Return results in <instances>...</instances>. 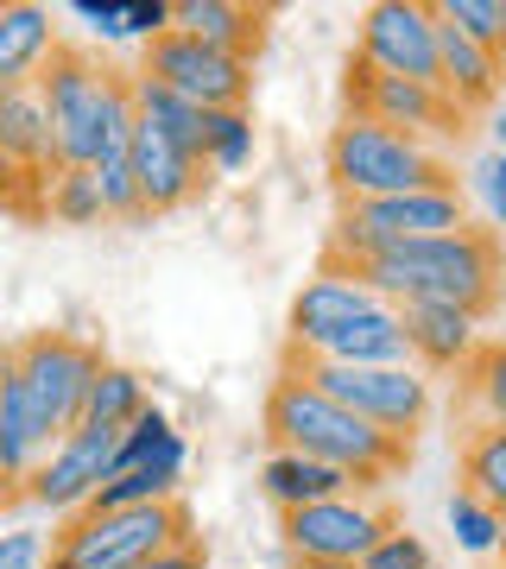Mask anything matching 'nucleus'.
Returning <instances> with one entry per match:
<instances>
[{"mask_svg": "<svg viewBox=\"0 0 506 569\" xmlns=\"http://www.w3.org/2000/svg\"><path fill=\"white\" fill-rule=\"evenodd\" d=\"M361 279L374 284V298L393 310L405 305H456L468 317H487L500 305L506 253L494 241V228H463V234H437V241L386 247L361 266Z\"/></svg>", "mask_w": 506, "mask_h": 569, "instance_id": "obj_1", "label": "nucleus"}, {"mask_svg": "<svg viewBox=\"0 0 506 569\" xmlns=\"http://www.w3.org/2000/svg\"><path fill=\"white\" fill-rule=\"evenodd\" d=\"M266 430H272V443L291 449V456L343 468L361 493L380 488L386 475L405 462V449H411V443H399V437H386V430L361 425V418L343 411L336 399H324L298 367H285L279 380H272V392H266Z\"/></svg>", "mask_w": 506, "mask_h": 569, "instance_id": "obj_2", "label": "nucleus"}, {"mask_svg": "<svg viewBox=\"0 0 506 569\" xmlns=\"http://www.w3.org/2000/svg\"><path fill=\"white\" fill-rule=\"evenodd\" d=\"M324 164L343 203H380V197H405V190H444V183H456L437 146L411 140V133H393L380 121H361V114H348L329 133Z\"/></svg>", "mask_w": 506, "mask_h": 569, "instance_id": "obj_3", "label": "nucleus"}, {"mask_svg": "<svg viewBox=\"0 0 506 569\" xmlns=\"http://www.w3.org/2000/svg\"><path fill=\"white\" fill-rule=\"evenodd\" d=\"M121 70H108L96 51L82 44H63L44 58V70L32 77L44 102V121H51V152H58V171H89V164L108 152V96H115Z\"/></svg>", "mask_w": 506, "mask_h": 569, "instance_id": "obj_4", "label": "nucleus"}, {"mask_svg": "<svg viewBox=\"0 0 506 569\" xmlns=\"http://www.w3.org/2000/svg\"><path fill=\"white\" fill-rule=\"evenodd\" d=\"M171 545H190V512H183V500L127 507V512L89 507L77 519H63L44 569H140Z\"/></svg>", "mask_w": 506, "mask_h": 569, "instance_id": "obj_5", "label": "nucleus"}, {"mask_svg": "<svg viewBox=\"0 0 506 569\" xmlns=\"http://www.w3.org/2000/svg\"><path fill=\"white\" fill-rule=\"evenodd\" d=\"M468 203L456 183L444 190H405V197H380V203H343L336 234H329V260L367 266L386 247H411V241H437V234H463Z\"/></svg>", "mask_w": 506, "mask_h": 569, "instance_id": "obj_6", "label": "nucleus"}, {"mask_svg": "<svg viewBox=\"0 0 506 569\" xmlns=\"http://www.w3.org/2000/svg\"><path fill=\"white\" fill-rule=\"evenodd\" d=\"M7 361H13V380L26 387V399H32V411L51 437L82 425V399L96 387V373L108 367L101 348L77 329H32L20 342H7Z\"/></svg>", "mask_w": 506, "mask_h": 569, "instance_id": "obj_7", "label": "nucleus"}, {"mask_svg": "<svg viewBox=\"0 0 506 569\" xmlns=\"http://www.w3.org/2000/svg\"><path fill=\"white\" fill-rule=\"evenodd\" d=\"M285 367H298L324 399H336L361 425L386 430L399 443H411V430H425L430 418V380L418 367H336V361H285Z\"/></svg>", "mask_w": 506, "mask_h": 569, "instance_id": "obj_8", "label": "nucleus"}, {"mask_svg": "<svg viewBox=\"0 0 506 569\" xmlns=\"http://www.w3.org/2000/svg\"><path fill=\"white\" fill-rule=\"evenodd\" d=\"M279 531L298 569H355L393 531V507L380 493H336L317 507L279 512Z\"/></svg>", "mask_w": 506, "mask_h": 569, "instance_id": "obj_9", "label": "nucleus"}, {"mask_svg": "<svg viewBox=\"0 0 506 569\" xmlns=\"http://www.w3.org/2000/svg\"><path fill=\"white\" fill-rule=\"evenodd\" d=\"M115 449H121V430H108V425L63 430L51 443V456L39 462V475L20 488V500L32 512H51V519H77L115 481Z\"/></svg>", "mask_w": 506, "mask_h": 569, "instance_id": "obj_10", "label": "nucleus"}, {"mask_svg": "<svg viewBox=\"0 0 506 569\" xmlns=\"http://www.w3.org/2000/svg\"><path fill=\"white\" fill-rule=\"evenodd\" d=\"M140 77L165 82L171 96H183L202 114H222V108H247L254 96V63L228 58V51H209V44L183 39V32H165V39L146 44Z\"/></svg>", "mask_w": 506, "mask_h": 569, "instance_id": "obj_11", "label": "nucleus"}, {"mask_svg": "<svg viewBox=\"0 0 506 569\" xmlns=\"http://www.w3.org/2000/svg\"><path fill=\"white\" fill-rule=\"evenodd\" d=\"M348 114H361V121H380L393 133H411V140H449V133H463V114L449 108V96L437 82H405V77H386L374 63L348 58Z\"/></svg>", "mask_w": 506, "mask_h": 569, "instance_id": "obj_12", "label": "nucleus"}, {"mask_svg": "<svg viewBox=\"0 0 506 569\" xmlns=\"http://www.w3.org/2000/svg\"><path fill=\"white\" fill-rule=\"evenodd\" d=\"M374 284L361 279V266H343V260H324L317 279H304V291L291 298V355L285 361H317L336 336H343L361 310H374Z\"/></svg>", "mask_w": 506, "mask_h": 569, "instance_id": "obj_13", "label": "nucleus"}, {"mask_svg": "<svg viewBox=\"0 0 506 569\" xmlns=\"http://www.w3.org/2000/svg\"><path fill=\"white\" fill-rule=\"evenodd\" d=\"M361 63L405 82H437V7L425 0H374L361 13Z\"/></svg>", "mask_w": 506, "mask_h": 569, "instance_id": "obj_14", "label": "nucleus"}, {"mask_svg": "<svg viewBox=\"0 0 506 569\" xmlns=\"http://www.w3.org/2000/svg\"><path fill=\"white\" fill-rule=\"evenodd\" d=\"M127 164H133V183H140V203L159 216V209H178L202 190V164L183 152L178 140H165L159 127L133 121V140H127Z\"/></svg>", "mask_w": 506, "mask_h": 569, "instance_id": "obj_15", "label": "nucleus"}, {"mask_svg": "<svg viewBox=\"0 0 506 569\" xmlns=\"http://www.w3.org/2000/svg\"><path fill=\"white\" fill-rule=\"evenodd\" d=\"M405 342H411V367L425 373H449V367H468L482 355V317H468L456 305H405Z\"/></svg>", "mask_w": 506, "mask_h": 569, "instance_id": "obj_16", "label": "nucleus"}, {"mask_svg": "<svg viewBox=\"0 0 506 569\" xmlns=\"http://www.w3.org/2000/svg\"><path fill=\"white\" fill-rule=\"evenodd\" d=\"M51 443L58 437L39 425V411H32L26 387L13 380V361H7V380H0V493L20 500V488L39 475L44 456H51Z\"/></svg>", "mask_w": 506, "mask_h": 569, "instance_id": "obj_17", "label": "nucleus"}, {"mask_svg": "<svg viewBox=\"0 0 506 569\" xmlns=\"http://www.w3.org/2000/svg\"><path fill=\"white\" fill-rule=\"evenodd\" d=\"M500 58L487 51V44L463 39L456 26L437 20V89L449 96V108L456 114H475V108H487L494 96H500Z\"/></svg>", "mask_w": 506, "mask_h": 569, "instance_id": "obj_18", "label": "nucleus"}, {"mask_svg": "<svg viewBox=\"0 0 506 569\" xmlns=\"http://www.w3.org/2000/svg\"><path fill=\"white\" fill-rule=\"evenodd\" d=\"M171 32L254 63V51L266 39V13H254L241 0H171Z\"/></svg>", "mask_w": 506, "mask_h": 569, "instance_id": "obj_19", "label": "nucleus"}, {"mask_svg": "<svg viewBox=\"0 0 506 569\" xmlns=\"http://www.w3.org/2000/svg\"><path fill=\"white\" fill-rule=\"evenodd\" d=\"M0 159H13L32 183H51L58 171V152H51V121H44V102L39 89L26 82L0 102Z\"/></svg>", "mask_w": 506, "mask_h": 569, "instance_id": "obj_20", "label": "nucleus"}, {"mask_svg": "<svg viewBox=\"0 0 506 569\" xmlns=\"http://www.w3.org/2000/svg\"><path fill=\"white\" fill-rule=\"evenodd\" d=\"M260 493L272 500L279 512H298V507H317V500H336V493H361L348 481L343 468L329 462H310V456H291V449H272L260 462Z\"/></svg>", "mask_w": 506, "mask_h": 569, "instance_id": "obj_21", "label": "nucleus"}, {"mask_svg": "<svg viewBox=\"0 0 506 569\" xmlns=\"http://www.w3.org/2000/svg\"><path fill=\"white\" fill-rule=\"evenodd\" d=\"M317 361H336V367H411V342H405V317L393 305H374L361 310L355 323L336 336V342L317 355Z\"/></svg>", "mask_w": 506, "mask_h": 569, "instance_id": "obj_22", "label": "nucleus"}, {"mask_svg": "<svg viewBox=\"0 0 506 569\" xmlns=\"http://www.w3.org/2000/svg\"><path fill=\"white\" fill-rule=\"evenodd\" d=\"M58 51V26L32 0H0V77L32 82L44 70V58Z\"/></svg>", "mask_w": 506, "mask_h": 569, "instance_id": "obj_23", "label": "nucleus"}, {"mask_svg": "<svg viewBox=\"0 0 506 569\" xmlns=\"http://www.w3.org/2000/svg\"><path fill=\"white\" fill-rule=\"evenodd\" d=\"M133 121H146V127H159L165 140H178L190 159L202 164V108H190L183 96H171L165 82H152V77H140L133 70Z\"/></svg>", "mask_w": 506, "mask_h": 569, "instance_id": "obj_24", "label": "nucleus"}, {"mask_svg": "<svg viewBox=\"0 0 506 569\" xmlns=\"http://www.w3.org/2000/svg\"><path fill=\"white\" fill-rule=\"evenodd\" d=\"M146 411V380L133 373V367H101L96 387H89V399H82V425H108V430H127L133 418Z\"/></svg>", "mask_w": 506, "mask_h": 569, "instance_id": "obj_25", "label": "nucleus"}, {"mask_svg": "<svg viewBox=\"0 0 506 569\" xmlns=\"http://www.w3.org/2000/svg\"><path fill=\"white\" fill-rule=\"evenodd\" d=\"M463 488L494 512H506V425H475L463 449Z\"/></svg>", "mask_w": 506, "mask_h": 569, "instance_id": "obj_26", "label": "nucleus"}, {"mask_svg": "<svg viewBox=\"0 0 506 569\" xmlns=\"http://www.w3.org/2000/svg\"><path fill=\"white\" fill-rule=\"evenodd\" d=\"M202 164L209 171H247L254 164V114L247 108H222V114H202Z\"/></svg>", "mask_w": 506, "mask_h": 569, "instance_id": "obj_27", "label": "nucleus"}, {"mask_svg": "<svg viewBox=\"0 0 506 569\" xmlns=\"http://www.w3.org/2000/svg\"><path fill=\"white\" fill-rule=\"evenodd\" d=\"M44 209H51L63 228H96L101 216H108V209H101V190H96V171H51Z\"/></svg>", "mask_w": 506, "mask_h": 569, "instance_id": "obj_28", "label": "nucleus"}, {"mask_svg": "<svg viewBox=\"0 0 506 569\" xmlns=\"http://www.w3.org/2000/svg\"><path fill=\"white\" fill-rule=\"evenodd\" d=\"M449 538H456V550H468V557H494V545H500V512L487 507V500H475L468 488L449 493Z\"/></svg>", "mask_w": 506, "mask_h": 569, "instance_id": "obj_29", "label": "nucleus"}, {"mask_svg": "<svg viewBox=\"0 0 506 569\" xmlns=\"http://www.w3.org/2000/svg\"><path fill=\"white\" fill-rule=\"evenodd\" d=\"M171 437H178V425H171V411L146 399V411H140V418H133V425L121 430V449H115V475H127V468L152 462V456H159V449L171 443Z\"/></svg>", "mask_w": 506, "mask_h": 569, "instance_id": "obj_30", "label": "nucleus"}, {"mask_svg": "<svg viewBox=\"0 0 506 569\" xmlns=\"http://www.w3.org/2000/svg\"><path fill=\"white\" fill-rule=\"evenodd\" d=\"M468 399L482 411V425H506V342L482 348L468 361Z\"/></svg>", "mask_w": 506, "mask_h": 569, "instance_id": "obj_31", "label": "nucleus"}, {"mask_svg": "<svg viewBox=\"0 0 506 569\" xmlns=\"http://www.w3.org/2000/svg\"><path fill=\"white\" fill-rule=\"evenodd\" d=\"M89 171H96V190H101V209H108V216H121V222L146 216L140 183H133V164H127V152H101Z\"/></svg>", "mask_w": 506, "mask_h": 569, "instance_id": "obj_32", "label": "nucleus"}, {"mask_svg": "<svg viewBox=\"0 0 506 569\" xmlns=\"http://www.w3.org/2000/svg\"><path fill=\"white\" fill-rule=\"evenodd\" d=\"M437 20L444 26H456L463 39H475V44H500V0H444L437 7Z\"/></svg>", "mask_w": 506, "mask_h": 569, "instance_id": "obj_33", "label": "nucleus"}, {"mask_svg": "<svg viewBox=\"0 0 506 569\" xmlns=\"http://www.w3.org/2000/svg\"><path fill=\"white\" fill-rule=\"evenodd\" d=\"M355 569H430V545L418 538V531H405V526H393L380 538V545L367 550Z\"/></svg>", "mask_w": 506, "mask_h": 569, "instance_id": "obj_34", "label": "nucleus"}, {"mask_svg": "<svg viewBox=\"0 0 506 569\" xmlns=\"http://www.w3.org/2000/svg\"><path fill=\"white\" fill-rule=\"evenodd\" d=\"M468 190H475V203L494 228H506V152H482L475 171H468Z\"/></svg>", "mask_w": 506, "mask_h": 569, "instance_id": "obj_35", "label": "nucleus"}, {"mask_svg": "<svg viewBox=\"0 0 506 569\" xmlns=\"http://www.w3.org/2000/svg\"><path fill=\"white\" fill-rule=\"evenodd\" d=\"M51 563V538L39 526H7L0 531V569H44Z\"/></svg>", "mask_w": 506, "mask_h": 569, "instance_id": "obj_36", "label": "nucleus"}, {"mask_svg": "<svg viewBox=\"0 0 506 569\" xmlns=\"http://www.w3.org/2000/svg\"><path fill=\"white\" fill-rule=\"evenodd\" d=\"M70 20H82L96 39H108V44H127V0H77Z\"/></svg>", "mask_w": 506, "mask_h": 569, "instance_id": "obj_37", "label": "nucleus"}, {"mask_svg": "<svg viewBox=\"0 0 506 569\" xmlns=\"http://www.w3.org/2000/svg\"><path fill=\"white\" fill-rule=\"evenodd\" d=\"M26 190H32V178L13 159H0V209H26Z\"/></svg>", "mask_w": 506, "mask_h": 569, "instance_id": "obj_38", "label": "nucleus"}, {"mask_svg": "<svg viewBox=\"0 0 506 569\" xmlns=\"http://www.w3.org/2000/svg\"><path fill=\"white\" fill-rule=\"evenodd\" d=\"M140 569H202V550H197V538H190V545L159 550V557H152V563H140Z\"/></svg>", "mask_w": 506, "mask_h": 569, "instance_id": "obj_39", "label": "nucleus"}, {"mask_svg": "<svg viewBox=\"0 0 506 569\" xmlns=\"http://www.w3.org/2000/svg\"><path fill=\"white\" fill-rule=\"evenodd\" d=\"M487 133H494V152H506V102L494 108V127H487Z\"/></svg>", "mask_w": 506, "mask_h": 569, "instance_id": "obj_40", "label": "nucleus"}, {"mask_svg": "<svg viewBox=\"0 0 506 569\" xmlns=\"http://www.w3.org/2000/svg\"><path fill=\"white\" fill-rule=\"evenodd\" d=\"M494 58H500V70H506V0H500V44H494Z\"/></svg>", "mask_w": 506, "mask_h": 569, "instance_id": "obj_41", "label": "nucleus"}, {"mask_svg": "<svg viewBox=\"0 0 506 569\" xmlns=\"http://www.w3.org/2000/svg\"><path fill=\"white\" fill-rule=\"evenodd\" d=\"M494 557H500V569H506V512H500V545H494Z\"/></svg>", "mask_w": 506, "mask_h": 569, "instance_id": "obj_42", "label": "nucleus"}, {"mask_svg": "<svg viewBox=\"0 0 506 569\" xmlns=\"http://www.w3.org/2000/svg\"><path fill=\"white\" fill-rule=\"evenodd\" d=\"M13 89H26V82H7V77H0V102H7V96H13Z\"/></svg>", "mask_w": 506, "mask_h": 569, "instance_id": "obj_43", "label": "nucleus"}, {"mask_svg": "<svg viewBox=\"0 0 506 569\" xmlns=\"http://www.w3.org/2000/svg\"><path fill=\"white\" fill-rule=\"evenodd\" d=\"M0 380H7V348H0Z\"/></svg>", "mask_w": 506, "mask_h": 569, "instance_id": "obj_44", "label": "nucleus"}]
</instances>
